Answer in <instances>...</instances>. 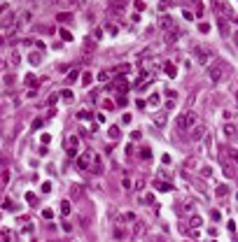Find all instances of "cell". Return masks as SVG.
<instances>
[{"mask_svg":"<svg viewBox=\"0 0 238 242\" xmlns=\"http://www.w3.org/2000/svg\"><path fill=\"white\" fill-rule=\"evenodd\" d=\"M224 75H227V68H224L222 61H215V63L208 65V79H210L212 84H219L224 79Z\"/></svg>","mask_w":238,"mask_h":242,"instance_id":"1","label":"cell"},{"mask_svg":"<svg viewBox=\"0 0 238 242\" xmlns=\"http://www.w3.org/2000/svg\"><path fill=\"white\" fill-rule=\"evenodd\" d=\"M196 123H201V119H198V114H196V112L189 110V112H185V114L177 119V131H191Z\"/></svg>","mask_w":238,"mask_h":242,"instance_id":"2","label":"cell"},{"mask_svg":"<svg viewBox=\"0 0 238 242\" xmlns=\"http://www.w3.org/2000/svg\"><path fill=\"white\" fill-rule=\"evenodd\" d=\"M91 172L94 175H103V170H105V165H103V156H98V154H91Z\"/></svg>","mask_w":238,"mask_h":242,"instance_id":"3","label":"cell"},{"mask_svg":"<svg viewBox=\"0 0 238 242\" xmlns=\"http://www.w3.org/2000/svg\"><path fill=\"white\" fill-rule=\"evenodd\" d=\"M194 56H196V61L201 65H206L208 61H210V54H208V49H203V47H196L194 49Z\"/></svg>","mask_w":238,"mask_h":242,"instance_id":"4","label":"cell"},{"mask_svg":"<svg viewBox=\"0 0 238 242\" xmlns=\"http://www.w3.org/2000/svg\"><path fill=\"white\" fill-rule=\"evenodd\" d=\"M77 147H79V140H77L75 135H70L68 140H65V149H68L70 156H75V154H77Z\"/></svg>","mask_w":238,"mask_h":242,"instance_id":"5","label":"cell"},{"mask_svg":"<svg viewBox=\"0 0 238 242\" xmlns=\"http://www.w3.org/2000/svg\"><path fill=\"white\" fill-rule=\"evenodd\" d=\"M222 133H224V137H233V135H238V126L233 121H227L222 126Z\"/></svg>","mask_w":238,"mask_h":242,"instance_id":"6","label":"cell"},{"mask_svg":"<svg viewBox=\"0 0 238 242\" xmlns=\"http://www.w3.org/2000/svg\"><path fill=\"white\" fill-rule=\"evenodd\" d=\"M136 219H138V216L133 214V212H122V214L117 216V224H119V226H124V224H133Z\"/></svg>","mask_w":238,"mask_h":242,"instance_id":"7","label":"cell"},{"mask_svg":"<svg viewBox=\"0 0 238 242\" xmlns=\"http://www.w3.org/2000/svg\"><path fill=\"white\" fill-rule=\"evenodd\" d=\"M77 168L79 170H89L91 168V154H82V156H77Z\"/></svg>","mask_w":238,"mask_h":242,"instance_id":"8","label":"cell"},{"mask_svg":"<svg viewBox=\"0 0 238 242\" xmlns=\"http://www.w3.org/2000/svg\"><path fill=\"white\" fill-rule=\"evenodd\" d=\"M131 233H133V235H145V233H147V226H145V221L136 219V221H133V228H131Z\"/></svg>","mask_w":238,"mask_h":242,"instance_id":"9","label":"cell"},{"mask_svg":"<svg viewBox=\"0 0 238 242\" xmlns=\"http://www.w3.org/2000/svg\"><path fill=\"white\" fill-rule=\"evenodd\" d=\"M206 135V126H203V123H196L194 128H191V140H201V137Z\"/></svg>","mask_w":238,"mask_h":242,"instance_id":"10","label":"cell"},{"mask_svg":"<svg viewBox=\"0 0 238 242\" xmlns=\"http://www.w3.org/2000/svg\"><path fill=\"white\" fill-rule=\"evenodd\" d=\"M180 40V28H170V30H166V42H177Z\"/></svg>","mask_w":238,"mask_h":242,"instance_id":"11","label":"cell"},{"mask_svg":"<svg viewBox=\"0 0 238 242\" xmlns=\"http://www.w3.org/2000/svg\"><path fill=\"white\" fill-rule=\"evenodd\" d=\"M31 19H33V12H31V10H26L21 16H19V28H26L28 23H31Z\"/></svg>","mask_w":238,"mask_h":242,"instance_id":"12","label":"cell"},{"mask_svg":"<svg viewBox=\"0 0 238 242\" xmlns=\"http://www.w3.org/2000/svg\"><path fill=\"white\" fill-rule=\"evenodd\" d=\"M161 28H164V30H170V28H175V19L173 16H161Z\"/></svg>","mask_w":238,"mask_h":242,"instance_id":"13","label":"cell"},{"mask_svg":"<svg viewBox=\"0 0 238 242\" xmlns=\"http://www.w3.org/2000/svg\"><path fill=\"white\" fill-rule=\"evenodd\" d=\"M128 233H131L128 228H124V226H117V228H115V240H126V237H128Z\"/></svg>","mask_w":238,"mask_h":242,"instance_id":"14","label":"cell"},{"mask_svg":"<svg viewBox=\"0 0 238 242\" xmlns=\"http://www.w3.org/2000/svg\"><path fill=\"white\" fill-rule=\"evenodd\" d=\"M28 63H31V65H40V63H42V51H31Z\"/></svg>","mask_w":238,"mask_h":242,"instance_id":"15","label":"cell"},{"mask_svg":"<svg viewBox=\"0 0 238 242\" xmlns=\"http://www.w3.org/2000/svg\"><path fill=\"white\" fill-rule=\"evenodd\" d=\"M16 21V14H7L5 19H2V30H10V26Z\"/></svg>","mask_w":238,"mask_h":242,"instance_id":"16","label":"cell"},{"mask_svg":"<svg viewBox=\"0 0 238 242\" xmlns=\"http://www.w3.org/2000/svg\"><path fill=\"white\" fill-rule=\"evenodd\" d=\"M154 186H157L159 191H173V184H170V182H161V179H157Z\"/></svg>","mask_w":238,"mask_h":242,"instance_id":"17","label":"cell"},{"mask_svg":"<svg viewBox=\"0 0 238 242\" xmlns=\"http://www.w3.org/2000/svg\"><path fill=\"white\" fill-rule=\"evenodd\" d=\"M201 224H203V219H201L198 214H189V226H191V228H198Z\"/></svg>","mask_w":238,"mask_h":242,"instance_id":"18","label":"cell"},{"mask_svg":"<svg viewBox=\"0 0 238 242\" xmlns=\"http://www.w3.org/2000/svg\"><path fill=\"white\" fill-rule=\"evenodd\" d=\"M227 193H229V186H227V184H219V186L215 189V196H217V198H224Z\"/></svg>","mask_w":238,"mask_h":242,"instance_id":"19","label":"cell"},{"mask_svg":"<svg viewBox=\"0 0 238 242\" xmlns=\"http://www.w3.org/2000/svg\"><path fill=\"white\" fill-rule=\"evenodd\" d=\"M107 135H110L112 140H117V137L122 135V131H119V126H110V128H107Z\"/></svg>","mask_w":238,"mask_h":242,"instance_id":"20","label":"cell"},{"mask_svg":"<svg viewBox=\"0 0 238 242\" xmlns=\"http://www.w3.org/2000/svg\"><path fill=\"white\" fill-rule=\"evenodd\" d=\"M56 19H58L61 23H65V21H70V19H73V14H70V12H58Z\"/></svg>","mask_w":238,"mask_h":242,"instance_id":"21","label":"cell"},{"mask_svg":"<svg viewBox=\"0 0 238 242\" xmlns=\"http://www.w3.org/2000/svg\"><path fill=\"white\" fill-rule=\"evenodd\" d=\"M198 172H201L203 175V177H210V175H212V168H210V165H198Z\"/></svg>","mask_w":238,"mask_h":242,"instance_id":"22","label":"cell"},{"mask_svg":"<svg viewBox=\"0 0 238 242\" xmlns=\"http://www.w3.org/2000/svg\"><path fill=\"white\" fill-rule=\"evenodd\" d=\"M166 75H168V77H175V75H177V68H175L173 63H166Z\"/></svg>","mask_w":238,"mask_h":242,"instance_id":"23","label":"cell"},{"mask_svg":"<svg viewBox=\"0 0 238 242\" xmlns=\"http://www.w3.org/2000/svg\"><path fill=\"white\" fill-rule=\"evenodd\" d=\"M222 172L227 175V177H236V172H233V168H231V165H227V163H222Z\"/></svg>","mask_w":238,"mask_h":242,"instance_id":"24","label":"cell"},{"mask_svg":"<svg viewBox=\"0 0 238 242\" xmlns=\"http://www.w3.org/2000/svg\"><path fill=\"white\" fill-rule=\"evenodd\" d=\"M91 82H94V75H91V72H84V75H82V84H84V86H89Z\"/></svg>","mask_w":238,"mask_h":242,"instance_id":"25","label":"cell"},{"mask_svg":"<svg viewBox=\"0 0 238 242\" xmlns=\"http://www.w3.org/2000/svg\"><path fill=\"white\" fill-rule=\"evenodd\" d=\"M61 37H63L65 42H73V33H70V30H65V28H61Z\"/></svg>","mask_w":238,"mask_h":242,"instance_id":"26","label":"cell"},{"mask_svg":"<svg viewBox=\"0 0 238 242\" xmlns=\"http://www.w3.org/2000/svg\"><path fill=\"white\" fill-rule=\"evenodd\" d=\"M70 193H73V198H79V193H82V186L73 184V186H70Z\"/></svg>","mask_w":238,"mask_h":242,"instance_id":"27","label":"cell"},{"mask_svg":"<svg viewBox=\"0 0 238 242\" xmlns=\"http://www.w3.org/2000/svg\"><path fill=\"white\" fill-rule=\"evenodd\" d=\"M140 203H145V205H152L154 203V196H149V193H145L143 198H140Z\"/></svg>","mask_w":238,"mask_h":242,"instance_id":"28","label":"cell"},{"mask_svg":"<svg viewBox=\"0 0 238 242\" xmlns=\"http://www.w3.org/2000/svg\"><path fill=\"white\" fill-rule=\"evenodd\" d=\"M61 212H63L65 216L70 214V203H68V200H63V203H61Z\"/></svg>","mask_w":238,"mask_h":242,"instance_id":"29","label":"cell"},{"mask_svg":"<svg viewBox=\"0 0 238 242\" xmlns=\"http://www.w3.org/2000/svg\"><path fill=\"white\" fill-rule=\"evenodd\" d=\"M227 154L231 156V161H233V163H238V149H227Z\"/></svg>","mask_w":238,"mask_h":242,"instance_id":"30","label":"cell"},{"mask_svg":"<svg viewBox=\"0 0 238 242\" xmlns=\"http://www.w3.org/2000/svg\"><path fill=\"white\" fill-rule=\"evenodd\" d=\"M196 168V161L194 158H187V163H185V170H194Z\"/></svg>","mask_w":238,"mask_h":242,"instance_id":"31","label":"cell"},{"mask_svg":"<svg viewBox=\"0 0 238 242\" xmlns=\"http://www.w3.org/2000/svg\"><path fill=\"white\" fill-rule=\"evenodd\" d=\"M26 203H28V205H37V198L33 193H26Z\"/></svg>","mask_w":238,"mask_h":242,"instance_id":"32","label":"cell"},{"mask_svg":"<svg viewBox=\"0 0 238 242\" xmlns=\"http://www.w3.org/2000/svg\"><path fill=\"white\" fill-rule=\"evenodd\" d=\"M149 107H157L159 105V95H149V103H147Z\"/></svg>","mask_w":238,"mask_h":242,"instance_id":"33","label":"cell"},{"mask_svg":"<svg viewBox=\"0 0 238 242\" xmlns=\"http://www.w3.org/2000/svg\"><path fill=\"white\" fill-rule=\"evenodd\" d=\"M61 98H63V100H73V91H68V89L61 91Z\"/></svg>","mask_w":238,"mask_h":242,"instance_id":"34","label":"cell"},{"mask_svg":"<svg viewBox=\"0 0 238 242\" xmlns=\"http://www.w3.org/2000/svg\"><path fill=\"white\" fill-rule=\"evenodd\" d=\"M133 5H136L138 12H143V10H145V2H143V0H133Z\"/></svg>","mask_w":238,"mask_h":242,"instance_id":"35","label":"cell"},{"mask_svg":"<svg viewBox=\"0 0 238 242\" xmlns=\"http://www.w3.org/2000/svg\"><path fill=\"white\" fill-rule=\"evenodd\" d=\"M70 7H84V0H68Z\"/></svg>","mask_w":238,"mask_h":242,"instance_id":"36","label":"cell"},{"mask_svg":"<svg viewBox=\"0 0 238 242\" xmlns=\"http://www.w3.org/2000/svg\"><path fill=\"white\" fill-rule=\"evenodd\" d=\"M191 207H194V203H191V200H185V203H182V210H185V212H189Z\"/></svg>","mask_w":238,"mask_h":242,"instance_id":"37","label":"cell"},{"mask_svg":"<svg viewBox=\"0 0 238 242\" xmlns=\"http://www.w3.org/2000/svg\"><path fill=\"white\" fill-rule=\"evenodd\" d=\"M219 30H222V35H229V28H227V23L219 19Z\"/></svg>","mask_w":238,"mask_h":242,"instance_id":"38","label":"cell"},{"mask_svg":"<svg viewBox=\"0 0 238 242\" xmlns=\"http://www.w3.org/2000/svg\"><path fill=\"white\" fill-rule=\"evenodd\" d=\"M140 156H143V158H145V161H147V158H149V156H152V151H149V149H147V147H145V149H140Z\"/></svg>","mask_w":238,"mask_h":242,"instance_id":"39","label":"cell"},{"mask_svg":"<svg viewBox=\"0 0 238 242\" xmlns=\"http://www.w3.org/2000/svg\"><path fill=\"white\" fill-rule=\"evenodd\" d=\"M77 77H79V72H77V70H73V72L68 75V84H70V82H75V79H77Z\"/></svg>","mask_w":238,"mask_h":242,"instance_id":"40","label":"cell"},{"mask_svg":"<svg viewBox=\"0 0 238 242\" xmlns=\"http://www.w3.org/2000/svg\"><path fill=\"white\" fill-rule=\"evenodd\" d=\"M115 105H117V107H124V105H126V98H124V95H119V98H117V103H115Z\"/></svg>","mask_w":238,"mask_h":242,"instance_id":"41","label":"cell"},{"mask_svg":"<svg viewBox=\"0 0 238 242\" xmlns=\"http://www.w3.org/2000/svg\"><path fill=\"white\" fill-rule=\"evenodd\" d=\"M0 240H2V242H10V231H2V233H0Z\"/></svg>","mask_w":238,"mask_h":242,"instance_id":"42","label":"cell"},{"mask_svg":"<svg viewBox=\"0 0 238 242\" xmlns=\"http://www.w3.org/2000/svg\"><path fill=\"white\" fill-rule=\"evenodd\" d=\"M89 112H86V110H82V112H77V119H89Z\"/></svg>","mask_w":238,"mask_h":242,"instance_id":"43","label":"cell"},{"mask_svg":"<svg viewBox=\"0 0 238 242\" xmlns=\"http://www.w3.org/2000/svg\"><path fill=\"white\" fill-rule=\"evenodd\" d=\"M117 89L122 91V93H126V91H128V84H124V79H122V82H119V86H117Z\"/></svg>","mask_w":238,"mask_h":242,"instance_id":"44","label":"cell"},{"mask_svg":"<svg viewBox=\"0 0 238 242\" xmlns=\"http://www.w3.org/2000/svg\"><path fill=\"white\" fill-rule=\"evenodd\" d=\"M103 107H105V110H112V107H115V103H112V100H103Z\"/></svg>","mask_w":238,"mask_h":242,"instance_id":"45","label":"cell"},{"mask_svg":"<svg viewBox=\"0 0 238 242\" xmlns=\"http://www.w3.org/2000/svg\"><path fill=\"white\" fill-rule=\"evenodd\" d=\"M42 123H44L42 119H35V121H33V128H35V131H37V128H42Z\"/></svg>","mask_w":238,"mask_h":242,"instance_id":"46","label":"cell"},{"mask_svg":"<svg viewBox=\"0 0 238 242\" xmlns=\"http://www.w3.org/2000/svg\"><path fill=\"white\" fill-rule=\"evenodd\" d=\"M49 191H52V184H49V182H44V184H42V193H49Z\"/></svg>","mask_w":238,"mask_h":242,"instance_id":"47","label":"cell"},{"mask_svg":"<svg viewBox=\"0 0 238 242\" xmlns=\"http://www.w3.org/2000/svg\"><path fill=\"white\" fill-rule=\"evenodd\" d=\"M94 37H96V40H101V37H103V30H101V28H96V30H94Z\"/></svg>","mask_w":238,"mask_h":242,"instance_id":"48","label":"cell"},{"mask_svg":"<svg viewBox=\"0 0 238 242\" xmlns=\"http://www.w3.org/2000/svg\"><path fill=\"white\" fill-rule=\"evenodd\" d=\"M122 186H124V189H128V186H131V179L124 177V179H122Z\"/></svg>","mask_w":238,"mask_h":242,"instance_id":"49","label":"cell"},{"mask_svg":"<svg viewBox=\"0 0 238 242\" xmlns=\"http://www.w3.org/2000/svg\"><path fill=\"white\" fill-rule=\"evenodd\" d=\"M63 231H68V233L73 231V224H70V221H63Z\"/></svg>","mask_w":238,"mask_h":242,"instance_id":"50","label":"cell"},{"mask_svg":"<svg viewBox=\"0 0 238 242\" xmlns=\"http://www.w3.org/2000/svg\"><path fill=\"white\" fill-rule=\"evenodd\" d=\"M52 214H54L52 210H42V216H44V219H52Z\"/></svg>","mask_w":238,"mask_h":242,"instance_id":"51","label":"cell"},{"mask_svg":"<svg viewBox=\"0 0 238 242\" xmlns=\"http://www.w3.org/2000/svg\"><path fill=\"white\" fill-rule=\"evenodd\" d=\"M19 61H21V58H19V54H12V65H16Z\"/></svg>","mask_w":238,"mask_h":242,"instance_id":"52","label":"cell"},{"mask_svg":"<svg viewBox=\"0 0 238 242\" xmlns=\"http://www.w3.org/2000/svg\"><path fill=\"white\" fill-rule=\"evenodd\" d=\"M40 140H42L44 144H49V142H52V135H42V137H40Z\"/></svg>","mask_w":238,"mask_h":242,"instance_id":"53","label":"cell"},{"mask_svg":"<svg viewBox=\"0 0 238 242\" xmlns=\"http://www.w3.org/2000/svg\"><path fill=\"white\" fill-rule=\"evenodd\" d=\"M5 10H7V5H5V2H0V14H5Z\"/></svg>","mask_w":238,"mask_h":242,"instance_id":"54","label":"cell"},{"mask_svg":"<svg viewBox=\"0 0 238 242\" xmlns=\"http://www.w3.org/2000/svg\"><path fill=\"white\" fill-rule=\"evenodd\" d=\"M2 68H5V63H2V58H0V70H2Z\"/></svg>","mask_w":238,"mask_h":242,"instance_id":"55","label":"cell"},{"mask_svg":"<svg viewBox=\"0 0 238 242\" xmlns=\"http://www.w3.org/2000/svg\"><path fill=\"white\" fill-rule=\"evenodd\" d=\"M236 105H238V91H236Z\"/></svg>","mask_w":238,"mask_h":242,"instance_id":"56","label":"cell"},{"mask_svg":"<svg viewBox=\"0 0 238 242\" xmlns=\"http://www.w3.org/2000/svg\"><path fill=\"white\" fill-rule=\"evenodd\" d=\"M236 23H238V19H236Z\"/></svg>","mask_w":238,"mask_h":242,"instance_id":"57","label":"cell"}]
</instances>
